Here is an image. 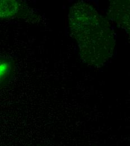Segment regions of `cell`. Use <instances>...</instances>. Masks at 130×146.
Returning <instances> with one entry per match:
<instances>
[{
    "instance_id": "1",
    "label": "cell",
    "mask_w": 130,
    "mask_h": 146,
    "mask_svg": "<svg viewBox=\"0 0 130 146\" xmlns=\"http://www.w3.org/2000/svg\"><path fill=\"white\" fill-rule=\"evenodd\" d=\"M68 21L82 60L95 68L106 64L115 45V35L108 20L92 5L80 1L70 9Z\"/></svg>"
},
{
    "instance_id": "2",
    "label": "cell",
    "mask_w": 130,
    "mask_h": 146,
    "mask_svg": "<svg viewBox=\"0 0 130 146\" xmlns=\"http://www.w3.org/2000/svg\"><path fill=\"white\" fill-rule=\"evenodd\" d=\"M33 10L25 2L15 0H0V20L14 19L32 20Z\"/></svg>"
},
{
    "instance_id": "3",
    "label": "cell",
    "mask_w": 130,
    "mask_h": 146,
    "mask_svg": "<svg viewBox=\"0 0 130 146\" xmlns=\"http://www.w3.org/2000/svg\"><path fill=\"white\" fill-rule=\"evenodd\" d=\"M108 16L118 27L129 32L130 1H113L110 3Z\"/></svg>"
},
{
    "instance_id": "4",
    "label": "cell",
    "mask_w": 130,
    "mask_h": 146,
    "mask_svg": "<svg viewBox=\"0 0 130 146\" xmlns=\"http://www.w3.org/2000/svg\"><path fill=\"white\" fill-rule=\"evenodd\" d=\"M14 69L15 65L11 59L0 56V87L11 78Z\"/></svg>"
}]
</instances>
